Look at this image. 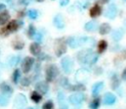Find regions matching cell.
<instances>
[{
	"label": "cell",
	"mask_w": 126,
	"mask_h": 109,
	"mask_svg": "<svg viewBox=\"0 0 126 109\" xmlns=\"http://www.w3.org/2000/svg\"><path fill=\"white\" fill-rule=\"evenodd\" d=\"M70 90H72V91H84V90H86V87H85V85H83L82 83H78V84H75V85H70L69 87H68Z\"/></svg>",
	"instance_id": "obj_25"
},
{
	"label": "cell",
	"mask_w": 126,
	"mask_h": 109,
	"mask_svg": "<svg viewBox=\"0 0 126 109\" xmlns=\"http://www.w3.org/2000/svg\"><path fill=\"white\" fill-rule=\"evenodd\" d=\"M31 98H32V100L33 102L38 103V102L41 100V95H40L39 92H37V91L35 90V91H33V92L31 94Z\"/></svg>",
	"instance_id": "obj_27"
},
{
	"label": "cell",
	"mask_w": 126,
	"mask_h": 109,
	"mask_svg": "<svg viewBox=\"0 0 126 109\" xmlns=\"http://www.w3.org/2000/svg\"><path fill=\"white\" fill-rule=\"evenodd\" d=\"M42 109H53V103L52 101H47L43 104Z\"/></svg>",
	"instance_id": "obj_34"
},
{
	"label": "cell",
	"mask_w": 126,
	"mask_h": 109,
	"mask_svg": "<svg viewBox=\"0 0 126 109\" xmlns=\"http://www.w3.org/2000/svg\"><path fill=\"white\" fill-rule=\"evenodd\" d=\"M102 87H103V82H102V81H98V82L94 83V84L93 85V88H92V93H93V95H97V94L100 92V90L102 89Z\"/></svg>",
	"instance_id": "obj_18"
},
{
	"label": "cell",
	"mask_w": 126,
	"mask_h": 109,
	"mask_svg": "<svg viewBox=\"0 0 126 109\" xmlns=\"http://www.w3.org/2000/svg\"><path fill=\"white\" fill-rule=\"evenodd\" d=\"M28 35H29V38H33L34 35H35V29L32 25H31L29 27V30H28Z\"/></svg>",
	"instance_id": "obj_31"
},
{
	"label": "cell",
	"mask_w": 126,
	"mask_h": 109,
	"mask_svg": "<svg viewBox=\"0 0 126 109\" xmlns=\"http://www.w3.org/2000/svg\"><path fill=\"white\" fill-rule=\"evenodd\" d=\"M107 49V42L104 41V40H101L98 42V45H97V51L99 54L103 53L105 50Z\"/></svg>",
	"instance_id": "obj_24"
},
{
	"label": "cell",
	"mask_w": 126,
	"mask_h": 109,
	"mask_svg": "<svg viewBox=\"0 0 126 109\" xmlns=\"http://www.w3.org/2000/svg\"><path fill=\"white\" fill-rule=\"evenodd\" d=\"M40 51H41L40 46H39L37 43H32V44L30 46V52H31V54H33V55L39 54H40Z\"/></svg>",
	"instance_id": "obj_17"
},
{
	"label": "cell",
	"mask_w": 126,
	"mask_h": 109,
	"mask_svg": "<svg viewBox=\"0 0 126 109\" xmlns=\"http://www.w3.org/2000/svg\"><path fill=\"white\" fill-rule=\"evenodd\" d=\"M36 1H40V2H41V1H43V0H36Z\"/></svg>",
	"instance_id": "obj_42"
},
{
	"label": "cell",
	"mask_w": 126,
	"mask_h": 109,
	"mask_svg": "<svg viewBox=\"0 0 126 109\" xmlns=\"http://www.w3.org/2000/svg\"><path fill=\"white\" fill-rule=\"evenodd\" d=\"M34 38H35L36 42H40V41L42 40V35H41L40 33H37V34L34 35Z\"/></svg>",
	"instance_id": "obj_36"
},
{
	"label": "cell",
	"mask_w": 126,
	"mask_h": 109,
	"mask_svg": "<svg viewBox=\"0 0 126 109\" xmlns=\"http://www.w3.org/2000/svg\"><path fill=\"white\" fill-rule=\"evenodd\" d=\"M65 52H66V45L63 43H60L58 47L55 49V54L57 56H61Z\"/></svg>",
	"instance_id": "obj_21"
},
{
	"label": "cell",
	"mask_w": 126,
	"mask_h": 109,
	"mask_svg": "<svg viewBox=\"0 0 126 109\" xmlns=\"http://www.w3.org/2000/svg\"><path fill=\"white\" fill-rule=\"evenodd\" d=\"M85 99V95L82 93V92H77V93H74L72 95L69 96V101L73 104V105H79L81 104Z\"/></svg>",
	"instance_id": "obj_6"
},
{
	"label": "cell",
	"mask_w": 126,
	"mask_h": 109,
	"mask_svg": "<svg viewBox=\"0 0 126 109\" xmlns=\"http://www.w3.org/2000/svg\"><path fill=\"white\" fill-rule=\"evenodd\" d=\"M111 37H112V39L115 41V42H118V41H120L121 39H122V37H123V32L121 31V30H114L113 32H112V35H111Z\"/></svg>",
	"instance_id": "obj_22"
},
{
	"label": "cell",
	"mask_w": 126,
	"mask_h": 109,
	"mask_svg": "<svg viewBox=\"0 0 126 109\" xmlns=\"http://www.w3.org/2000/svg\"><path fill=\"white\" fill-rule=\"evenodd\" d=\"M91 39L87 38V37H71V38H68L67 40V44L70 48L72 49H76L82 45H85L87 44Z\"/></svg>",
	"instance_id": "obj_2"
},
{
	"label": "cell",
	"mask_w": 126,
	"mask_h": 109,
	"mask_svg": "<svg viewBox=\"0 0 126 109\" xmlns=\"http://www.w3.org/2000/svg\"><path fill=\"white\" fill-rule=\"evenodd\" d=\"M53 23H54L55 27H56L57 29H59V30L63 29V28H64V26H65V24H64V20H63V17H62V15H60V14H57V15L54 17Z\"/></svg>",
	"instance_id": "obj_12"
},
{
	"label": "cell",
	"mask_w": 126,
	"mask_h": 109,
	"mask_svg": "<svg viewBox=\"0 0 126 109\" xmlns=\"http://www.w3.org/2000/svg\"><path fill=\"white\" fill-rule=\"evenodd\" d=\"M58 74H59V70H58V67L55 64L47 65V67L45 69V78H46L47 82L53 81Z\"/></svg>",
	"instance_id": "obj_3"
},
{
	"label": "cell",
	"mask_w": 126,
	"mask_h": 109,
	"mask_svg": "<svg viewBox=\"0 0 126 109\" xmlns=\"http://www.w3.org/2000/svg\"><path fill=\"white\" fill-rule=\"evenodd\" d=\"M19 28V23L16 21V20H13V21H11L9 24H8V26H7V30H8V32H14V31H16L17 29Z\"/></svg>",
	"instance_id": "obj_23"
},
{
	"label": "cell",
	"mask_w": 126,
	"mask_h": 109,
	"mask_svg": "<svg viewBox=\"0 0 126 109\" xmlns=\"http://www.w3.org/2000/svg\"><path fill=\"white\" fill-rule=\"evenodd\" d=\"M106 2H107V0H99V3H102V4L106 3Z\"/></svg>",
	"instance_id": "obj_41"
},
{
	"label": "cell",
	"mask_w": 126,
	"mask_h": 109,
	"mask_svg": "<svg viewBox=\"0 0 126 109\" xmlns=\"http://www.w3.org/2000/svg\"><path fill=\"white\" fill-rule=\"evenodd\" d=\"M98 28V24L94 21H90L85 24V30L88 32H94Z\"/></svg>",
	"instance_id": "obj_14"
},
{
	"label": "cell",
	"mask_w": 126,
	"mask_h": 109,
	"mask_svg": "<svg viewBox=\"0 0 126 109\" xmlns=\"http://www.w3.org/2000/svg\"><path fill=\"white\" fill-rule=\"evenodd\" d=\"M118 85H119V80L114 76L113 78H112V82H111V87L113 88V89H116L117 87H118Z\"/></svg>",
	"instance_id": "obj_33"
},
{
	"label": "cell",
	"mask_w": 126,
	"mask_h": 109,
	"mask_svg": "<svg viewBox=\"0 0 126 109\" xmlns=\"http://www.w3.org/2000/svg\"><path fill=\"white\" fill-rule=\"evenodd\" d=\"M68 3H69V0H62L60 2V6H66Z\"/></svg>",
	"instance_id": "obj_39"
},
{
	"label": "cell",
	"mask_w": 126,
	"mask_h": 109,
	"mask_svg": "<svg viewBox=\"0 0 126 109\" xmlns=\"http://www.w3.org/2000/svg\"><path fill=\"white\" fill-rule=\"evenodd\" d=\"M21 84H22L23 86H28V85H30V79L27 78V77L23 78L22 81H21Z\"/></svg>",
	"instance_id": "obj_35"
},
{
	"label": "cell",
	"mask_w": 126,
	"mask_h": 109,
	"mask_svg": "<svg viewBox=\"0 0 126 109\" xmlns=\"http://www.w3.org/2000/svg\"><path fill=\"white\" fill-rule=\"evenodd\" d=\"M10 101V94L2 92L0 94V106H7Z\"/></svg>",
	"instance_id": "obj_16"
},
{
	"label": "cell",
	"mask_w": 126,
	"mask_h": 109,
	"mask_svg": "<svg viewBox=\"0 0 126 109\" xmlns=\"http://www.w3.org/2000/svg\"><path fill=\"white\" fill-rule=\"evenodd\" d=\"M117 15V7L115 4H110L108 5V7L106 8L105 10V13H104V16L108 19H114Z\"/></svg>",
	"instance_id": "obj_7"
},
{
	"label": "cell",
	"mask_w": 126,
	"mask_h": 109,
	"mask_svg": "<svg viewBox=\"0 0 126 109\" xmlns=\"http://www.w3.org/2000/svg\"><path fill=\"white\" fill-rule=\"evenodd\" d=\"M89 74H90V72H89L87 69H85V68H80V69H78L77 72H76L75 79H76L78 82H82V81H84L85 79H87V77L89 76Z\"/></svg>",
	"instance_id": "obj_9"
},
{
	"label": "cell",
	"mask_w": 126,
	"mask_h": 109,
	"mask_svg": "<svg viewBox=\"0 0 126 109\" xmlns=\"http://www.w3.org/2000/svg\"><path fill=\"white\" fill-rule=\"evenodd\" d=\"M99 105H100V99H99L98 97H95V98L90 103V108H91V109H97Z\"/></svg>",
	"instance_id": "obj_28"
},
{
	"label": "cell",
	"mask_w": 126,
	"mask_h": 109,
	"mask_svg": "<svg viewBox=\"0 0 126 109\" xmlns=\"http://www.w3.org/2000/svg\"><path fill=\"white\" fill-rule=\"evenodd\" d=\"M110 25L107 24V23H102L99 28H98V31H99V34L100 35H107L109 32H110Z\"/></svg>",
	"instance_id": "obj_19"
},
{
	"label": "cell",
	"mask_w": 126,
	"mask_h": 109,
	"mask_svg": "<svg viewBox=\"0 0 126 109\" xmlns=\"http://www.w3.org/2000/svg\"><path fill=\"white\" fill-rule=\"evenodd\" d=\"M57 100H58V103H59V106H60L61 109H68V105H67V103H66L65 95H64L62 92H59V93H58Z\"/></svg>",
	"instance_id": "obj_15"
},
{
	"label": "cell",
	"mask_w": 126,
	"mask_h": 109,
	"mask_svg": "<svg viewBox=\"0 0 126 109\" xmlns=\"http://www.w3.org/2000/svg\"><path fill=\"white\" fill-rule=\"evenodd\" d=\"M28 109H32V108H28Z\"/></svg>",
	"instance_id": "obj_43"
},
{
	"label": "cell",
	"mask_w": 126,
	"mask_h": 109,
	"mask_svg": "<svg viewBox=\"0 0 126 109\" xmlns=\"http://www.w3.org/2000/svg\"><path fill=\"white\" fill-rule=\"evenodd\" d=\"M0 89H1V91H2V92L9 93V94H11V93L13 92L12 87H11V86H10L8 83H6V82H3V83L0 85Z\"/></svg>",
	"instance_id": "obj_26"
},
{
	"label": "cell",
	"mask_w": 126,
	"mask_h": 109,
	"mask_svg": "<svg viewBox=\"0 0 126 109\" xmlns=\"http://www.w3.org/2000/svg\"><path fill=\"white\" fill-rule=\"evenodd\" d=\"M28 15H29V17H30L31 19L34 20V19H36V18H37V15H38V13H37V11H36V10H34V9H32V10H30V11L28 12Z\"/></svg>",
	"instance_id": "obj_30"
},
{
	"label": "cell",
	"mask_w": 126,
	"mask_h": 109,
	"mask_svg": "<svg viewBox=\"0 0 126 109\" xmlns=\"http://www.w3.org/2000/svg\"><path fill=\"white\" fill-rule=\"evenodd\" d=\"M33 61L34 59L31 56H27L24 61H23V64H22V69H23V72L24 73H28L31 69H32V66L33 64Z\"/></svg>",
	"instance_id": "obj_8"
},
{
	"label": "cell",
	"mask_w": 126,
	"mask_h": 109,
	"mask_svg": "<svg viewBox=\"0 0 126 109\" xmlns=\"http://www.w3.org/2000/svg\"><path fill=\"white\" fill-rule=\"evenodd\" d=\"M14 106L16 109H24L27 106V98L24 94H18L14 101Z\"/></svg>",
	"instance_id": "obj_5"
},
{
	"label": "cell",
	"mask_w": 126,
	"mask_h": 109,
	"mask_svg": "<svg viewBox=\"0 0 126 109\" xmlns=\"http://www.w3.org/2000/svg\"><path fill=\"white\" fill-rule=\"evenodd\" d=\"M13 47H14V49H16V50H22V49L24 48V43L21 42V41L14 42V43H13Z\"/></svg>",
	"instance_id": "obj_32"
},
{
	"label": "cell",
	"mask_w": 126,
	"mask_h": 109,
	"mask_svg": "<svg viewBox=\"0 0 126 109\" xmlns=\"http://www.w3.org/2000/svg\"><path fill=\"white\" fill-rule=\"evenodd\" d=\"M10 19V15L7 11H3L0 13V26H3L4 24H6Z\"/></svg>",
	"instance_id": "obj_20"
},
{
	"label": "cell",
	"mask_w": 126,
	"mask_h": 109,
	"mask_svg": "<svg viewBox=\"0 0 126 109\" xmlns=\"http://www.w3.org/2000/svg\"><path fill=\"white\" fill-rule=\"evenodd\" d=\"M35 90L41 94H45L48 91V85L44 81H39L35 84Z\"/></svg>",
	"instance_id": "obj_11"
},
{
	"label": "cell",
	"mask_w": 126,
	"mask_h": 109,
	"mask_svg": "<svg viewBox=\"0 0 126 109\" xmlns=\"http://www.w3.org/2000/svg\"><path fill=\"white\" fill-rule=\"evenodd\" d=\"M116 101V96L111 93V92H107L103 95V98H102V103L104 105H112L114 104Z\"/></svg>",
	"instance_id": "obj_10"
},
{
	"label": "cell",
	"mask_w": 126,
	"mask_h": 109,
	"mask_svg": "<svg viewBox=\"0 0 126 109\" xmlns=\"http://www.w3.org/2000/svg\"><path fill=\"white\" fill-rule=\"evenodd\" d=\"M60 63H61L62 69H63V71H64L65 73L68 74V73H70V72L72 71V68H73V61H72V59H71L69 56H64V57L61 59Z\"/></svg>",
	"instance_id": "obj_4"
},
{
	"label": "cell",
	"mask_w": 126,
	"mask_h": 109,
	"mask_svg": "<svg viewBox=\"0 0 126 109\" xmlns=\"http://www.w3.org/2000/svg\"><path fill=\"white\" fill-rule=\"evenodd\" d=\"M19 78H20V70L19 69H15L14 72H13V75H12V79H13L14 83H18Z\"/></svg>",
	"instance_id": "obj_29"
},
{
	"label": "cell",
	"mask_w": 126,
	"mask_h": 109,
	"mask_svg": "<svg viewBox=\"0 0 126 109\" xmlns=\"http://www.w3.org/2000/svg\"><path fill=\"white\" fill-rule=\"evenodd\" d=\"M78 60L83 63V64H88V65H93L96 62L97 60V54H94L92 52V50L87 49V50H83L81 51L78 54H77Z\"/></svg>",
	"instance_id": "obj_1"
},
{
	"label": "cell",
	"mask_w": 126,
	"mask_h": 109,
	"mask_svg": "<svg viewBox=\"0 0 126 109\" xmlns=\"http://www.w3.org/2000/svg\"><path fill=\"white\" fill-rule=\"evenodd\" d=\"M101 14V7L98 4H95L94 6H93L90 10V16L92 18H96Z\"/></svg>",
	"instance_id": "obj_13"
},
{
	"label": "cell",
	"mask_w": 126,
	"mask_h": 109,
	"mask_svg": "<svg viewBox=\"0 0 126 109\" xmlns=\"http://www.w3.org/2000/svg\"><path fill=\"white\" fill-rule=\"evenodd\" d=\"M122 56H123V58H124V59H126V50L122 53Z\"/></svg>",
	"instance_id": "obj_40"
},
{
	"label": "cell",
	"mask_w": 126,
	"mask_h": 109,
	"mask_svg": "<svg viewBox=\"0 0 126 109\" xmlns=\"http://www.w3.org/2000/svg\"><path fill=\"white\" fill-rule=\"evenodd\" d=\"M17 62H18V57H15V56H14V57L11 59V62H10V63H11V65H15Z\"/></svg>",
	"instance_id": "obj_37"
},
{
	"label": "cell",
	"mask_w": 126,
	"mask_h": 109,
	"mask_svg": "<svg viewBox=\"0 0 126 109\" xmlns=\"http://www.w3.org/2000/svg\"><path fill=\"white\" fill-rule=\"evenodd\" d=\"M121 76H122V79L123 80H126V67L123 69V71H122V74H121Z\"/></svg>",
	"instance_id": "obj_38"
}]
</instances>
